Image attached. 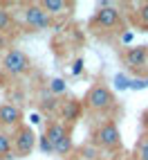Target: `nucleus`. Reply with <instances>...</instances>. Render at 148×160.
Returning a JSON list of instances; mask_svg holds the SVG:
<instances>
[{"label": "nucleus", "instance_id": "nucleus-1", "mask_svg": "<svg viewBox=\"0 0 148 160\" xmlns=\"http://www.w3.org/2000/svg\"><path fill=\"white\" fill-rule=\"evenodd\" d=\"M83 106L92 111H110L114 108V95L108 86H92L83 99Z\"/></svg>", "mask_w": 148, "mask_h": 160}, {"label": "nucleus", "instance_id": "nucleus-9", "mask_svg": "<svg viewBox=\"0 0 148 160\" xmlns=\"http://www.w3.org/2000/svg\"><path fill=\"white\" fill-rule=\"evenodd\" d=\"M40 9L52 18V16H61V14H67L70 9V2L65 0H45V2H40Z\"/></svg>", "mask_w": 148, "mask_h": 160}, {"label": "nucleus", "instance_id": "nucleus-3", "mask_svg": "<svg viewBox=\"0 0 148 160\" xmlns=\"http://www.w3.org/2000/svg\"><path fill=\"white\" fill-rule=\"evenodd\" d=\"M12 142H14V149H16V158H25L34 151V144H36V133L31 126H25V124H18L16 133L12 135Z\"/></svg>", "mask_w": 148, "mask_h": 160}, {"label": "nucleus", "instance_id": "nucleus-8", "mask_svg": "<svg viewBox=\"0 0 148 160\" xmlns=\"http://www.w3.org/2000/svg\"><path fill=\"white\" fill-rule=\"evenodd\" d=\"M23 120V111L16 104H2L0 106V124L2 126H16Z\"/></svg>", "mask_w": 148, "mask_h": 160}, {"label": "nucleus", "instance_id": "nucleus-19", "mask_svg": "<svg viewBox=\"0 0 148 160\" xmlns=\"http://www.w3.org/2000/svg\"><path fill=\"white\" fill-rule=\"evenodd\" d=\"M40 151H43V153H52V151H54V147H52V142L47 140L45 135L40 138Z\"/></svg>", "mask_w": 148, "mask_h": 160}, {"label": "nucleus", "instance_id": "nucleus-13", "mask_svg": "<svg viewBox=\"0 0 148 160\" xmlns=\"http://www.w3.org/2000/svg\"><path fill=\"white\" fill-rule=\"evenodd\" d=\"M72 151V138H70V133H65L61 138V140L54 144V153L56 156H67Z\"/></svg>", "mask_w": 148, "mask_h": 160}, {"label": "nucleus", "instance_id": "nucleus-7", "mask_svg": "<svg viewBox=\"0 0 148 160\" xmlns=\"http://www.w3.org/2000/svg\"><path fill=\"white\" fill-rule=\"evenodd\" d=\"M123 61H126V66H128V68L139 70V68L146 66V61H148V50L141 48V45L128 48V50H126V54H123Z\"/></svg>", "mask_w": 148, "mask_h": 160}, {"label": "nucleus", "instance_id": "nucleus-24", "mask_svg": "<svg viewBox=\"0 0 148 160\" xmlns=\"http://www.w3.org/2000/svg\"><path fill=\"white\" fill-rule=\"evenodd\" d=\"M0 160H5V158H0Z\"/></svg>", "mask_w": 148, "mask_h": 160}, {"label": "nucleus", "instance_id": "nucleus-20", "mask_svg": "<svg viewBox=\"0 0 148 160\" xmlns=\"http://www.w3.org/2000/svg\"><path fill=\"white\" fill-rule=\"evenodd\" d=\"M114 83H117V88H119V90H126V88H128V83H130V81L126 79L123 74H117V77H114Z\"/></svg>", "mask_w": 148, "mask_h": 160}, {"label": "nucleus", "instance_id": "nucleus-16", "mask_svg": "<svg viewBox=\"0 0 148 160\" xmlns=\"http://www.w3.org/2000/svg\"><path fill=\"white\" fill-rule=\"evenodd\" d=\"M137 160H148V135L137 147Z\"/></svg>", "mask_w": 148, "mask_h": 160}, {"label": "nucleus", "instance_id": "nucleus-12", "mask_svg": "<svg viewBox=\"0 0 148 160\" xmlns=\"http://www.w3.org/2000/svg\"><path fill=\"white\" fill-rule=\"evenodd\" d=\"M12 147H14L12 135L5 133V131H0V158H5V160L14 158V156H12Z\"/></svg>", "mask_w": 148, "mask_h": 160}, {"label": "nucleus", "instance_id": "nucleus-15", "mask_svg": "<svg viewBox=\"0 0 148 160\" xmlns=\"http://www.w3.org/2000/svg\"><path fill=\"white\" fill-rule=\"evenodd\" d=\"M137 20H139V25L144 32H148V2H141L139 9H137Z\"/></svg>", "mask_w": 148, "mask_h": 160}, {"label": "nucleus", "instance_id": "nucleus-18", "mask_svg": "<svg viewBox=\"0 0 148 160\" xmlns=\"http://www.w3.org/2000/svg\"><path fill=\"white\" fill-rule=\"evenodd\" d=\"M128 88H132V90H144V88H148V79H132V81L128 83Z\"/></svg>", "mask_w": 148, "mask_h": 160}, {"label": "nucleus", "instance_id": "nucleus-17", "mask_svg": "<svg viewBox=\"0 0 148 160\" xmlns=\"http://www.w3.org/2000/svg\"><path fill=\"white\" fill-rule=\"evenodd\" d=\"M49 90L54 92V95L65 92V81H63V79H52V81H49Z\"/></svg>", "mask_w": 148, "mask_h": 160}, {"label": "nucleus", "instance_id": "nucleus-14", "mask_svg": "<svg viewBox=\"0 0 148 160\" xmlns=\"http://www.w3.org/2000/svg\"><path fill=\"white\" fill-rule=\"evenodd\" d=\"M12 27H14V16L5 7H0V32H12Z\"/></svg>", "mask_w": 148, "mask_h": 160}, {"label": "nucleus", "instance_id": "nucleus-5", "mask_svg": "<svg viewBox=\"0 0 148 160\" xmlns=\"http://www.w3.org/2000/svg\"><path fill=\"white\" fill-rule=\"evenodd\" d=\"M2 68H5V72H9V74H23V72H27L29 70V57L25 54L23 50H9L7 54H5V61H2Z\"/></svg>", "mask_w": 148, "mask_h": 160}, {"label": "nucleus", "instance_id": "nucleus-23", "mask_svg": "<svg viewBox=\"0 0 148 160\" xmlns=\"http://www.w3.org/2000/svg\"><path fill=\"white\" fill-rule=\"evenodd\" d=\"M121 41H123V43H130V41H132V32H126V34L121 36Z\"/></svg>", "mask_w": 148, "mask_h": 160}, {"label": "nucleus", "instance_id": "nucleus-22", "mask_svg": "<svg viewBox=\"0 0 148 160\" xmlns=\"http://www.w3.org/2000/svg\"><path fill=\"white\" fill-rule=\"evenodd\" d=\"M81 72H83V59H76V61H74V68H72V74L79 77Z\"/></svg>", "mask_w": 148, "mask_h": 160}, {"label": "nucleus", "instance_id": "nucleus-4", "mask_svg": "<svg viewBox=\"0 0 148 160\" xmlns=\"http://www.w3.org/2000/svg\"><path fill=\"white\" fill-rule=\"evenodd\" d=\"M121 23V14L117 7H112L110 2H99V9L97 14H94L92 18V25L94 27H103V29H110V27H117Z\"/></svg>", "mask_w": 148, "mask_h": 160}, {"label": "nucleus", "instance_id": "nucleus-2", "mask_svg": "<svg viewBox=\"0 0 148 160\" xmlns=\"http://www.w3.org/2000/svg\"><path fill=\"white\" fill-rule=\"evenodd\" d=\"M94 147H101V149H119L121 147V133L117 129L114 122H103L101 126H97L94 131Z\"/></svg>", "mask_w": 148, "mask_h": 160}, {"label": "nucleus", "instance_id": "nucleus-21", "mask_svg": "<svg viewBox=\"0 0 148 160\" xmlns=\"http://www.w3.org/2000/svg\"><path fill=\"white\" fill-rule=\"evenodd\" d=\"M83 158H88V160H92V158H97V147H86L83 149Z\"/></svg>", "mask_w": 148, "mask_h": 160}, {"label": "nucleus", "instance_id": "nucleus-10", "mask_svg": "<svg viewBox=\"0 0 148 160\" xmlns=\"http://www.w3.org/2000/svg\"><path fill=\"white\" fill-rule=\"evenodd\" d=\"M65 133H70V131H67V126L63 124V122H49V124H47V129H45V138L52 142V147H54Z\"/></svg>", "mask_w": 148, "mask_h": 160}, {"label": "nucleus", "instance_id": "nucleus-6", "mask_svg": "<svg viewBox=\"0 0 148 160\" xmlns=\"http://www.w3.org/2000/svg\"><path fill=\"white\" fill-rule=\"evenodd\" d=\"M25 20H27V25L36 27V29H47V27L52 25V18H49L43 9H40V5H36V2H31V5L25 7Z\"/></svg>", "mask_w": 148, "mask_h": 160}, {"label": "nucleus", "instance_id": "nucleus-11", "mask_svg": "<svg viewBox=\"0 0 148 160\" xmlns=\"http://www.w3.org/2000/svg\"><path fill=\"white\" fill-rule=\"evenodd\" d=\"M81 108H83V104H81L79 99H70V102H65V104H63V117H65L67 122L79 120Z\"/></svg>", "mask_w": 148, "mask_h": 160}]
</instances>
